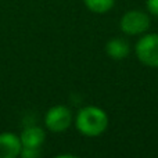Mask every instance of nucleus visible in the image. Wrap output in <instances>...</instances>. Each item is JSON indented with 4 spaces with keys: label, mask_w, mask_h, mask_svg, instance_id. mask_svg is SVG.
I'll use <instances>...</instances> for the list:
<instances>
[{
    "label": "nucleus",
    "mask_w": 158,
    "mask_h": 158,
    "mask_svg": "<svg viewBox=\"0 0 158 158\" xmlns=\"http://www.w3.org/2000/svg\"><path fill=\"white\" fill-rule=\"evenodd\" d=\"M19 156H22L24 158H36L40 156V151H39V148H27V147H22L21 150V154Z\"/></svg>",
    "instance_id": "obj_9"
},
{
    "label": "nucleus",
    "mask_w": 158,
    "mask_h": 158,
    "mask_svg": "<svg viewBox=\"0 0 158 158\" xmlns=\"http://www.w3.org/2000/svg\"><path fill=\"white\" fill-rule=\"evenodd\" d=\"M22 143L19 136L11 132L0 133V158H15L21 154Z\"/></svg>",
    "instance_id": "obj_5"
},
{
    "label": "nucleus",
    "mask_w": 158,
    "mask_h": 158,
    "mask_svg": "<svg viewBox=\"0 0 158 158\" xmlns=\"http://www.w3.org/2000/svg\"><path fill=\"white\" fill-rule=\"evenodd\" d=\"M151 24V19L144 11L140 10H131L126 11L121 18V31L126 35H143L148 31Z\"/></svg>",
    "instance_id": "obj_3"
},
{
    "label": "nucleus",
    "mask_w": 158,
    "mask_h": 158,
    "mask_svg": "<svg viewBox=\"0 0 158 158\" xmlns=\"http://www.w3.org/2000/svg\"><path fill=\"white\" fill-rule=\"evenodd\" d=\"M106 52L112 60H123L131 52L129 43L125 39L114 38L111 40L107 42L106 44Z\"/></svg>",
    "instance_id": "obj_7"
},
{
    "label": "nucleus",
    "mask_w": 158,
    "mask_h": 158,
    "mask_svg": "<svg viewBox=\"0 0 158 158\" xmlns=\"http://www.w3.org/2000/svg\"><path fill=\"white\" fill-rule=\"evenodd\" d=\"M72 112L65 106H54L44 115V125L52 132H64L71 126Z\"/></svg>",
    "instance_id": "obj_4"
},
{
    "label": "nucleus",
    "mask_w": 158,
    "mask_h": 158,
    "mask_svg": "<svg viewBox=\"0 0 158 158\" xmlns=\"http://www.w3.org/2000/svg\"><path fill=\"white\" fill-rule=\"evenodd\" d=\"M83 2H85V6L92 13H96V14L108 13L115 4V0H83Z\"/></svg>",
    "instance_id": "obj_8"
},
{
    "label": "nucleus",
    "mask_w": 158,
    "mask_h": 158,
    "mask_svg": "<svg viewBox=\"0 0 158 158\" xmlns=\"http://www.w3.org/2000/svg\"><path fill=\"white\" fill-rule=\"evenodd\" d=\"M135 52L142 64L150 68H158V33L142 36L135 46Z\"/></svg>",
    "instance_id": "obj_2"
},
{
    "label": "nucleus",
    "mask_w": 158,
    "mask_h": 158,
    "mask_svg": "<svg viewBox=\"0 0 158 158\" xmlns=\"http://www.w3.org/2000/svg\"><path fill=\"white\" fill-rule=\"evenodd\" d=\"M147 10L150 14L158 17V0H147Z\"/></svg>",
    "instance_id": "obj_10"
},
{
    "label": "nucleus",
    "mask_w": 158,
    "mask_h": 158,
    "mask_svg": "<svg viewBox=\"0 0 158 158\" xmlns=\"http://www.w3.org/2000/svg\"><path fill=\"white\" fill-rule=\"evenodd\" d=\"M75 126L83 136H100L108 126V117L104 110L94 106H87L79 110L75 119Z\"/></svg>",
    "instance_id": "obj_1"
},
{
    "label": "nucleus",
    "mask_w": 158,
    "mask_h": 158,
    "mask_svg": "<svg viewBox=\"0 0 158 158\" xmlns=\"http://www.w3.org/2000/svg\"><path fill=\"white\" fill-rule=\"evenodd\" d=\"M21 143L22 147L27 148H40V146L44 143L46 139V133L42 128L39 126H28L22 131L21 136Z\"/></svg>",
    "instance_id": "obj_6"
}]
</instances>
